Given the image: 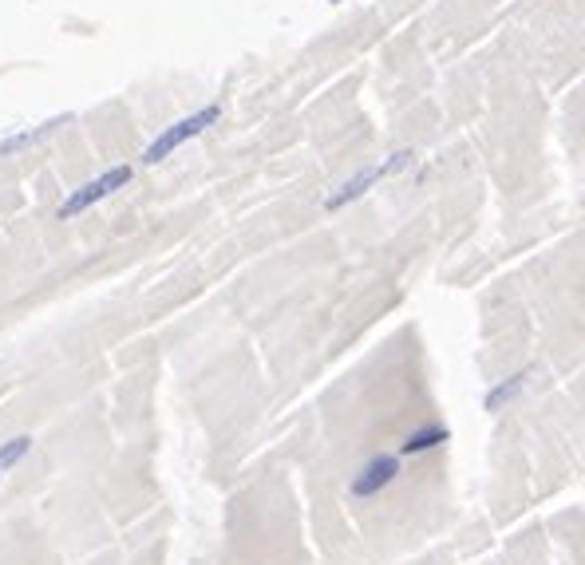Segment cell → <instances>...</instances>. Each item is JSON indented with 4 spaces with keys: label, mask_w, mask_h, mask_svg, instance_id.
I'll list each match as a JSON object with an SVG mask.
<instances>
[{
    "label": "cell",
    "mask_w": 585,
    "mask_h": 565,
    "mask_svg": "<svg viewBox=\"0 0 585 565\" xmlns=\"http://www.w3.org/2000/svg\"><path fill=\"white\" fill-rule=\"evenodd\" d=\"M400 475V459L396 455H376V459H368V467L352 479V494L356 498H372V494H380L384 486L392 483Z\"/></svg>",
    "instance_id": "cell-4"
},
{
    "label": "cell",
    "mask_w": 585,
    "mask_h": 565,
    "mask_svg": "<svg viewBox=\"0 0 585 565\" xmlns=\"http://www.w3.org/2000/svg\"><path fill=\"white\" fill-rule=\"evenodd\" d=\"M439 443H447V427H423V431H412V435L400 443V451H404V455H423V451H431V447H439Z\"/></svg>",
    "instance_id": "cell-5"
},
{
    "label": "cell",
    "mask_w": 585,
    "mask_h": 565,
    "mask_svg": "<svg viewBox=\"0 0 585 565\" xmlns=\"http://www.w3.org/2000/svg\"><path fill=\"white\" fill-rule=\"evenodd\" d=\"M131 166H111V170H103L99 178H91V182H84L80 190H72L68 198H64V206H60V218H80V214H87L91 206H99L103 198H111L115 190H123L127 182H131Z\"/></svg>",
    "instance_id": "cell-3"
},
{
    "label": "cell",
    "mask_w": 585,
    "mask_h": 565,
    "mask_svg": "<svg viewBox=\"0 0 585 565\" xmlns=\"http://www.w3.org/2000/svg\"><path fill=\"white\" fill-rule=\"evenodd\" d=\"M218 115H222V107H218V103H210V107H198V111H190V115L174 119L170 127H163V131L151 139V147L143 151V162H147V166H155V162L170 159L182 143H190V139H198L206 127H214V123H218Z\"/></svg>",
    "instance_id": "cell-1"
},
{
    "label": "cell",
    "mask_w": 585,
    "mask_h": 565,
    "mask_svg": "<svg viewBox=\"0 0 585 565\" xmlns=\"http://www.w3.org/2000/svg\"><path fill=\"white\" fill-rule=\"evenodd\" d=\"M526 380H530V368H526V372H518V376H510V380H502V384H495V388L487 392V411H499L502 404H510V400L526 388Z\"/></svg>",
    "instance_id": "cell-7"
},
{
    "label": "cell",
    "mask_w": 585,
    "mask_h": 565,
    "mask_svg": "<svg viewBox=\"0 0 585 565\" xmlns=\"http://www.w3.org/2000/svg\"><path fill=\"white\" fill-rule=\"evenodd\" d=\"M416 159L412 151H396L392 159L376 162V166H364V170H356L352 178H344L340 186H336L333 194L325 198V210H340V206H348V202H356V198H364L380 178H388V174H396V170H404L408 162Z\"/></svg>",
    "instance_id": "cell-2"
},
{
    "label": "cell",
    "mask_w": 585,
    "mask_h": 565,
    "mask_svg": "<svg viewBox=\"0 0 585 565\" xmlns=\"http://www.w3.org/2000/svg\"><path fill=\"white\" fill-rule=\"evenodd\" d=\"M28 451H32V439H28V435H16V439L0 443V475H4L8 467H16V463H20Z\"/></svg>",
    "instance_id": "cell-8"
},
{
    "label": "cell",
    "mask_w": 585,
    "mask_h": 565,
    "mask_svg": "<svg viewBox=\"0 0 585 565\" xmlns=\"http://www.w3.org/2000/svg\"><path fill=\"white\" fill-rule=\"evenodd\" d=\"M64 123H72V115H64V119H48L44 127H32V131H20V135H12V139H4V143H0V155H16L20 147H28V143H36L40 135H48V131H56V127H64Z\"/></svg>",
    "instance_id": "cell-6"
}]
</instances>
